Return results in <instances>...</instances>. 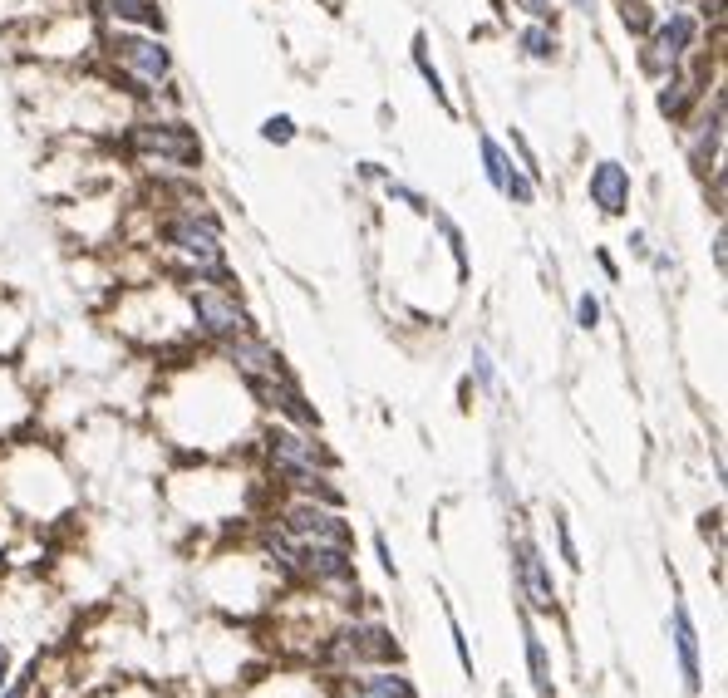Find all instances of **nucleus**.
<instances>
[{
    "label": "nucleus",
    "instance_id": "f257e3e1",
    "mask_svg": "<svg viewBox=\"0 0 728 698\" xmlns=\"http://www.w3.org/2000/svg\"><path fill=\"white\" fill-rule=\"evenodd\" d=\"M99 50H104V59L119 69V79H128V84L143 89V94H158V89H168V79H173V50H168L153 30L109 25V30H99Z\"/></svg>",
    "mask_w": 728,
    "mask_h": 698
},
{
    "label": "nucleus",
    "instance_id": "f03ea898",
    "mask_svg": "<svg viewBox=\"0 0 728 698\" xmlns=\"http://www.w3.org/2000/svg\"><path fill=\"white\" fill-rule=\"evenodd\" d=\"M123 143H128L133 158L163 163V168H182V173H192V168L202 163L197 133H192L187 123H173V118H168V123H163V118H133L128 133H123Z\"/></svg>",
    "mask_w": 728,
    "mask_h": 698
},
{
    "label": "nucleus",
    "instance_id": "7ed1b4c3",
    "mask_svg": "<svg viewBox=\"0 0 728 698\" xmlns=\"http://www.w3.org/2000/svg\"><path fill=\"white\" fill-rule=\"evenodd\" d=\"M699 50V20L689 15V10H674L669 20H655L650 25V35H645V69L650 74H660L665 79L669 69H679L684 59Z\"/></svg>",
    "mask_w": 728,
    "mask_h": 698
},
{
    "label": "nucleus",
    "instance_id": "20e7f679",
    "mask_svg": "<svg viewBox=\"0 0 728 698\" xmlns=\"http://www.w3.org/2000/svg\"><path fill=\"white\" fill-rule=\"evenodd\" d=\"M281 531L291 536V541H330V546H350V522L345 517H335V507H325V502H291L286 512H281Z\"/></svg>",
    "mask_w": 728,
    "mask_h": 698
},
{
    "label": "nucleus",
    "instance_id": "39448f33",
    "mask_svg": "<svg viewBox=\"0 0 728 698\" xmlns=\"http://www.w3.org/2000/svg\"><path fill=\"white\" fill-rule=\"evenodd\" d=\"M192 315H197V325H202L207 335H217V340H232V335H242L246 330L242 300H237L232 291H222V286H202V291H192Z\"/></svg>",
    "mask_w": 728,
    "mask_h": 698
},
{
    "label": "nucleus",
    "instance_id": "423d86ee",
    "mask_svg": "<svg viewBox=\"0 0 728 698\" xmlns=\"http://www.w3.org/2000/svg\"><path fill=\"white\" fill-rule=\"evenodd\" d=\"M335 659L340 664H394L399 659V644H394L389 630H379V625H355V630H340Z\"/></svg>",
    "mask_w": 728,
    "mask_h": 698
},
{
    "label": "nucleus",
    "instance_id": "0eeeda50",
    "mask_svg": "<svg viewBox=\"0 0 728 698\" xmlns=\"http://www.w3.org/2000/svg\"><path fill=\"white\" fill-rule=\"evenodd\" d=\"M586 197L606 212V217H620L630 207V168L615 163V158H601L591 177H586Z\"/></svg>",
    "mask_w": 728,
    "mask_h": 698
},
{
    "label": "nucleus",
    "instance_id": "6e6552de",
    "mask_svg": "<svg viewBox=\"0 0 728 698\" xmlns=\"http://www.w3.org/2000/svg\"><path fill=\"white\" fill-rule=\"evenodd\" d=\"M512 551H517L512 561H517V581H522L527 605H532V610H551V605H556V585H551V571H546L542 551H537L532 541H517Z\"/></svg>",
    "mask_w": 728,
    "mask_h": 698
},
{
    "label": "nucleus",
    "instance_id": "1a4fd4ad",
    "mask_svg": "<svg viewBox=\"0 0 728 698\" xmlns=\"http://www.w3.org/2000/svg\"><path fill=\"white\" fill-rule=\"evenodd\" d=\"M669 630H674V649H679L684 684H689V694H699V689H704V664H699V630H694V620H689L684 600L674 605V615H669Z\"/></svg>",
    "mask_w": 728,
    "mask_h": 698
},
{
    "label": "nucleus",
    "instance_id": "9d476101",
    "mask_svg": "<svg viewBox=\"0 0 728 698\" xmlns=\"http://www.w3.org/2000/svg\"><path fill=\"white\" fill-rule=\"evenodd\" d=\"M301 571L315 581H350V546H330V541H301Z\"/></svg>",
    "mask_w": 728,
    "mask_h": 698
},
{
    "label": "nucleus",
    "instance_id": "9b49d317",
    "mask_svg": "<svg viewBox=\"0 0 728 698\" xmlns=\"http://www.w3.org/2000/svg\"><path fill=\"white\" fill-rule=\"evenodd\" d=\"M271 458L281 472H296V467H320L325 463V448L310 438V433H291V428H276L271 433Z\"/></svg>",
    "mask_w": 728,
    "mask_h": 698
},
{
    "label": "nucleus",
    "instance_id": "f8f14e48",
    "mask_svg": "<svg viewBox=\"0 0 728 698\" xmlns=\"http://www.w3.org/2000/svg\"><path fill=\"white\" fill-rule=\"evenodd\" d=\"M665 84L669 89H660V114L674 118V123H684L689 109L704 99V64H699V74H679V69H669Z\"/></svg>",
    "mask_w": 728,
    "mask_h": 698
},
{
    "label": "nucleus",
    "instance_id": "ddd939ff",
    "mask_svg": "<svg viewBox=\"0 0 728 698\" xmlns=\"http://www.w3.org/2000/svg\"><path fill=\"white\" fill-rule=\"evenodd\" d=\"M719 143H724V94H714V114L704 118L699 143L689 148V158H694V168H699V173L719 168Z\"/></svg>",
    "mask_w": 728,
    "mask_h": 698
},
{
    "label": "nucleus",
    "instance_id": "4468645a",
    "mask_svg": "<svg viewBox=\"0 0 728 698\" xmlns=\"http://www.w3.org/2000/svg\"><path fill=\"white\" fill-rule=\"evenodd\" d=\"M517 45H522V55L527 59H542V64H551V59L561 55V35H556L551 20H532V25L517 35Z\"/></svg>",
    "mask_w": 728,
    "mask_h": 698
},
{
    "label": "nucleus",
    "instance_id": "2eb2a0df",
    "mask_svg": "<svg viewBox=\"0 0 728 698\" xmlns=\"http://www.w3.org/2000/svg\"><path fill=\"white\" fill-rule=\"evenodd\" d=\"M527 664H532V684H537V694L542 698H556V689H551V664H546V644L542 635L527 625Z\"/></svg>",
    "mask_w": 728,
    "mask_h": 698
},
{
    "label": "nucleus",
    "instance_id": "dca6fc26",
    "mask_svg": "<svg viewBox=\"0 0 728 698\" xmlns=\"http://www.w3.org/2000/svg\"><path fill=\"white\" fill-rule=\"evenodd\" d=\"M424 45H428L424 35H414V64H419V74H424V84H428V89H433V99H438V104L448 109V89H443V74H438V64L428 59V50H424Z\"/></svg>",
    "mask_w": 728,
    "mask_h": 698
},
{
    "label": "nucleus",
    "instance_id": "f3484780",
    "mask_svg": "<svg viewBox=\"0 0 728 698\" xmlns=\"http://www.w3.org/2000/svg\"><path fill=\"white\" fill-rule=\"evenodd\" d=\"M483 173L497 192H502V177L512 173V158H507V148H502L497 138H483Z\"/></svg>",
    "mask_w": 728,
    "mask_h": 698
},
{
    "label": "nucleus",
    "instance_id": "a211bd4d",
    "mask_svg": "<svg viewBox=\"0 0 728 698\" xmlns=\"http://www.w3.org/2000/svg\"><path fill=\"white\" fill-rule=\"evenodd\" d=\"M364 694H374V698H419V694H414V684H409L404 674H369Z\"/></svg>",
    "mask_w": 728,
    "mask_h": 698
},
{
    "label": "nucleus",
    "instance_id": "6ab92c4d",
    "mask_svg": "<svg viewBox=\"0 0 728 698\" xmlns=\"http://www.w3.org/2000/svg\"><path fill=\"white\" fill-rule=\"evenodd\" d=\"M620 25H625L630 35H650V25H655V10H650L645 0H620Z\"/></svg>",
    "mask_w": 728,
    "mask_h": 698
},
{
    "label": "nucleus",
    "instance_id": "aec40b11",
    "mask_svg": "<svg viewBox=\"0 0 728 698\" xmlns=\"http://www.w3.org/2000/svg\"><path fill=\"white\" fill-rule=\"evenodd\" d=\"M502 197H512L517 207H532V202H537V182L522 173V168H512V173L502 177Z\"/></svg>",
    "mask_w": 728,
    "mask_h": 698
},
{
    "label": "nucleus",
    "instance_id": "412c9836",
    "mask_svg": "<svg viewBox=\"0 0 728 698\" xmlns=\"http://www.w3.org/2000/svg\"><path fill=\"white\" fill-rule=\"evenodd\" d=\"M261 138H266V143H276V148H286V143L296 138V118H291V114H271L266 123H261Z\"/></svg>",
    "mask_w": 728,
    "mask_h": 698
},
{
    "label": "nucleus",
    "instance_id": "4be33fe9",
    "mask_svg": "<svg viewBox=\"0 0 728 698\" xmlns=\"http://www.w3.org/2000/svg\"><path fill=\"white\" fill-rule=\"evenodd\" d=\"M576 325H581V330H596V325H601V300L591 291L576 300Z\"/></svg>",
    "mask_w": 728,
    "mask_h": 698
},
{
    "label": "nucleus",
    "instance_id": "5701e85b",
    "mask_svg": "<svg viewBox=\"0 0 728 698\" xmlns=\"http://www.w3.org/2000/svg\"><path fill=\"white\" fill-rule=\"evenodd\" d=\"M556 536H561V556H566V566L576 571V566H581V556H576V541H571V526H566V517H556Z\"/></svg>",
    "mask_w": 728,
    "mask_h": 698
},
{
    "label": "nucleus",
    "instance_id": "b1692460",
    "mask_svg": "<svg viewBox=\"0 0 728 698\" xmlns=\"http://www.w3.org/2000/svg\"><path fill=\"white\" fill-rule=\"evenodd\" d=\"M443 236H448V246H453V256H458V271H468V246H463V232L443 217Z\"/></svg>",
    "mask_w": 728,
    "mask_h": 698
},
{
    "label": "nucleus",
    "instance_id": "393cba45",
    "mask_svg": "<svg viewBox=\"0 0 728 698\" xmlns=\"http://www.w3.org/2000/svg\"><path fill=\"white\" fill-rule=\"evenodd\" d=\"M389 197H394V202H409L414 212H428L424 197H419V192H409V187H399V182H389Z\"/></svg>",
    "mask_w": 728,
    "mask_h": 698
},
{
    "label": "nucleus",
    "instance_id": "a878e982",
    "mask_svg": "<svg viewBox=\"0 0 728 698\" xmlns=\"http://www.w3.org/2000/svg\"><path fill=\"white\" fill-rule=\"evenodd\" d=\"M522 10H527L532 20H551V25H556V5H551V0H522Z\"/></svg>",
    "mask_w": 728,
    "mask_h": 698
},
{
    "label": "nucleus",
    "instance_id": "bb28decb",
    "mask_svg": "<svg viewBox=\"0 0 728 698\" xmlns=\"http://www.w3.org/2000/svg\"><path fill=\"white\" fill-rule=\"evenodd\" d=\"M448 630H453V649H458V659H463V669L473 674V654H468V640H463V630H458V620H448Z\"/></svg>",
    "mask_w": 728,
    "mask_h": 698
},
{
    "label": "nucleus",
    "instance_id": "cd10ccee",
    "mask_svg": "<svg viewBox=\"0 0 728 698\" xmlns=\"http://www.w3.org/2000/svg\"><path fill=\"white\" fill-rule=\"evenodd\" d=\"M473 369H478V379H492V364H487V354H483V349L473 354Z\"/></svg>",
    "mask_w": 728,
    "mask_h": 698
},
{
    "label": "nucleus",
    "instance_id": "c85d7f7f",
    "mask_svg": "<svg viewBox=\"0 0 728 698\" xmlns=\"http://www.w3.org/2000/svg\"><path fill=\"white\" fill-rule=\"evenodd\" d=\"M25 694H30V684L20 679V684H15V689H10V694H5V698H25Z\"/></svg>",
    "mask_w": 728,
    "mask_h": 698
},
{
    "label": "nucleus",
    "instance_id": "c756f323",
    "mask_svg": "<svg viewBox=\"0 0 728 698\" xmlns=\"http://www.w3.org/2000/svg\"><path fill=\"white\" fill-rule=\"evenodd\" d=\"M5 674H10V659H5V649H0V689H5Z\"/></svg>",
    "mask_w": 728,
    "mask_h": 698
},
{
    "label": "nucleus",
    "instance_id": "7c9ffc66",
    "mask_svg": "<svg viewBox=\"0 0 728 698\" xmlns=\"http://www.w3.org/2000/svg\"><path fill=\"white\" fill-rule=\"evenodd\" d=\"M571 5H576V10H591V0H571Z\"/></svg>",
    "mask_w": 728,
    "mask_h": 698
},
{
    "label": "nucleus",
    "instance_id": "2f4dec72",
    "mask_svg": "<svg viewBox=\"0 0 728 698\" xmlns=\"http://www.w3.org/2000/svg\"><path fill=\"white\" fill-rule=\"evenodd\" d=\"M502 698H512V694H502Z\"/></svg>",
    "mask_w": 728,
    "mask_h": 698
},
{
    "label": "nucleus",
    "instance_id": "473e14b6",
    "mask_svg": "<svg viewBox=\"0 0 728 698\" xmlns=\"http://www.w3.org/2000/svg\"><path fill=\"white\" fill-rule=\"evenodd\" d=\"M364 698H374V694H364Z\"/></svg>",
    "mask_w": 728,
    "mask_h": 698
}]
</instances>
